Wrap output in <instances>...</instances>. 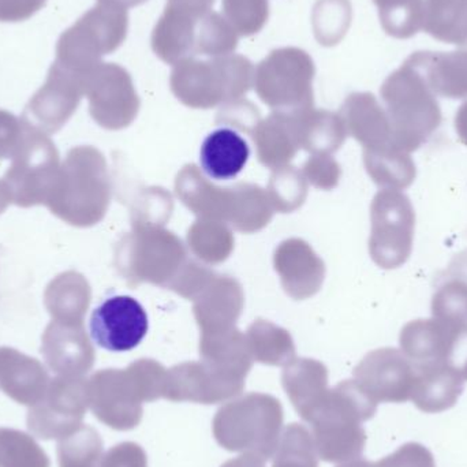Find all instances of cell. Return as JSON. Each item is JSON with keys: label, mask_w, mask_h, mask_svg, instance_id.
Returning <instances> with one entry per match:
<instances>
[{"label": "cell", "mask_w": 467, "mask_h": 467, "mask_svg": "<svg viewBox=\"0 0 467 467\" xmlns=\"http://www.w3.org/2000/svg\"><path fill=\"white\" fill-rule=\"evenodd\" d=\"M376 411L378 403L357 384H342L326 395L306 420L318 457L334 463L359 460L367 444L362 422L373 419Z\"/></svg>", "instance_id": "6da1fadb"}, {"label": "cell", "mask_w": 467, "mask_h": 467, "mask_svg": "<svg viewBox=\"0 0 467 467\" xmlns=\"http://www.w3.org/2000/svg\"><path fill=\"white\" fill-rule=\"evenodd\" d=\"M381 93L391 114L395 144L405 152H416L443 120L435 93L422 74L409 65L387 79Z\"/></svg>", "instance_id": "7a4b0ae2"}, {"label": "cell", "mask_w": 467, "mask_h": 467, "mask_svg": "<svg viewBox=\"0 0 467 467\" xmlns=\"http://www.w3.org/2000/svg\"><path fill=\"white\" fill-rule=\"evenodd\" d=\"M283 409L263 395L230 403L213 420V435L223 449L269 461L279 446Z\"/></svg>", "instance_id": "3957f363"}, {"label": "cell", "mask_w": 467, "mask_h": 467, "mask_svg": "<svg viewBox=\"0 0 467 467\" xmlns=\"http://www.w3.org/2000/svg\"><path fill=\"white\" fill-rule=\"evenodd\" d=\"M128 27V11L98 3L62 33L57 62L82 76L125 43Z\"/></svg>", "instance_id": "277c9868"}, {"label": "cell", "mask_w": 467, "mask_h": 467, "mask_svg": "<svg viewBox=\"0 0 467 467\" xmlns=\"http://www.w3.org/2000/svg\"><path fill=\"white\" fill-rule=\"evenodd\" d=\"M57 158L55 145L48 136L26 122L24 141L14 156L13 166L5 174V183L16 205L33 207L46 204L59 172Z\"/></svg>", "instance_id": "5b68a950"}, {"label": "cell", "mask_w": 467, "mask_h": 467, "mask_svg": "<svg viewBox=\"0 0 467 467\" xmlns=\"http://www.w3.org/2000/svg\"><path fill=\"white\" fill-rule=\"evenodd\" d=\"M416 233V211L410 199L387 191L376 197L372 250L384 268H400L410 258Z\"/></svg>", "instance_id": "8992f818"}, {"label": "cell", "mask_w": 467, "mask_h": 467, "mask_svg": "<svg viewBox=\"0 0 467 467\" xmlns=\"http://www.w3.org/2000/svg\"><path fill=\"white\" fill-rule=\"evenodd\" d=\"M90 337L104 350L125 353L147 337L150 321L144 306L130 296H114L101 302L90 317Z\"/></svg>", "instance_id": "52a82bcc"}, {"label": "cell", "mask_w": 467, "mask_h": 467, "mask_svg": "<svg viewBox=\"0 0 467 467\" xmlns=\"http://www.w3.org/2000/svg\"><path fill=\"white\" fill-rule=\"evenodd\" d=\"M82 92L81 74L68 70L55 60L46 84L27 103L24 119L38 130L55 133L76 111Z\"/></svg>", "instance_id": "ba28073f"}, {"label": "cell", "mask_w": 467, "mask_h": 467, "mask_svg": "<svg viewBox=\"0 0 467 467\" xmlns=\"http://www.w3.org/2000/svg\"><path fill=\"white\" fill-rule=\"evenodd\" d=\"M215 0H167L166 10L152 33L156 57L169 65L193 57L199 22L213 11Z\"/></svg>", "instance_id": "9c48e42d"}, {"label": "cell", "mask_w": 467, "mask_h": 467, "mask_svg": "<svg viewBox=\"0 0 467 467\" xmlns=\"http://www.w3.org/2000/svg\"><path fill=\"white\" fill-rule=\"evenodd\" d=\"M252 71V62L242 55H226L213 60L188 57L175 65L171 82L178 95L192 96L193 100L194 96L205 95L219 87L244 89Z\"/></svg>", "instance_id": "30bf717a"}, {"label": "cell", "mask_w": 467, "mask_h": 467, "mask_svg": "<svg viewBox=\"0 0 467 467\" xmlns=\"http://www.w3.org/2000/svg\"><path fill=\"white\" fill-rule=\"evenodd\" d=\"M359 387L376 403H403L410 400L416 368L397 348H383L370 354L357 369Z\"/></svg>", "instance_id": "8fae6325"}, {"label": "cell", "mask_w": 467, "mask_h": 467, "mask_svg": "<svg viewBox=\"0 0 467 467\" xmlns=\"http://www.w3.org/2000/svg\"><path fill=\"white\" fill-rule=\"evenodd\" d=\"M313 76L315 65L306 51L296 47L274 49L258 65V92L271 101L306 95Z\"/></svg>", "instance_id": "7c38bea8"}, {"label": "cell", "mask_w": 467, "mask_h": 467, "mask_svg": "<svg viewBox=\"0 0 467 467\" xmlns=\"http://www.w3.org/2000/svg\"><path fill=\"white\" fill-rule=\"evenodd\" d=\"M414 368L410 400L419 410L443 413L457 405L465 389V379L458 368L449 362H424L414 364Z\"/></svg>", "instance_id": "4fadbf2b"}, {"label": "cell", "mask_w": 467, "mask_h": 467, "mask_svg": "<svg viewBox=\"0 0 467 467\" xmlns=\"http://www.w3.org/2000/svg\"><path fill=\"white\" fill-rule=\"evenodd\" d=\"M400 348L414 364L449 362L454 365L458 337L436 318H419L403 327Z\"/></svg>", "instance_id": "5bb4252c"}, {"label": "cell", "mask_w": 467, "mask_h": 467, "mask_svg": "<svg viewBox=\"0 0 467 467\" xmlns=\"http://www.w3.org/2000/svg\"><path fill=\"white\" fill-rule=\"evenodd\" d=\"M82 81L95 115L115 114L136 101L130 76L115 63H100L82 74Z\"/></svg>", "instance_id": "9a60e30c"}, {"label": "cell", "mask_w": 467, "mask_h": 467, "mask_svg": "<svg viewBox=\"0 0 467 467\" xmlns=\"http://www.w3.org/2000/svg\"><path fill=\"white\" fill-rule=\"evenodd\" d=\"M249 158L250 148L246 140L230 128L213 131L200 150L202 170L216 181L234 180L244 169Z\"/></svg>", "instance_id": "2e32d148"}, {"label": "cell", "mask_w": 467, "mask_h": 467, "mask_svg": "<svg viewBox=\"0 0 467 467\" xmlns=\"http://www.w3.org/2000/svg\"><path fill=\"white\" fill-rule=\"evenodd\" d=\"M238 47V33L224 16L210 11L197 25L196 55L219 57L232 55Z\"/></svg>", "instance_id": "e0dca14e"}, {"label": "cell", "mask_w": 467, "mask_h": 467, "mask_svg": "<svg viewBox=\"0 0 467 467\" xmlns=\"http://www.w3.org/2000/svg\"><path fill=\"white\" fill-rule=\"evenodd\" d=\"M312 433L298 424H291L280 436L272 467H318Z\"/></svg>", "instance_id": "ac0fdd59"}, {"label": "cell", "mask_w": 467, "mask_h": 467, "mask_svg": "<svg viewBox=\"0 0 467 467\" xmlns=\"http://www.w3.org/2000/svg\"><path fill=\"white\" fill-rule=\"evenodd\" d=\"M422 77L433 93L439 96L449 99L467 98V59L436 60Z\"/></svg>", "instance_id": "d6986e66"}, {"label": "cell", "mask_w": 467, "mask_h": 467, "mask_svg": "<svg viewBox=\"0 0 467 467\" xmlns=\"http://www.w3.org/2000/svg\"><path fill=\"white\" fill-rule=\"evenodd\" d=\"M223 13L238 36L257 35L268 21V0H223Z\"/></svg>", "instance_id": "ffe728a7"}, {"label": "cell", "mask_w": 467, "mask_h": 467, "mask_svg": "<svg viewBox=\"0 0 467 467\" xmlns=\"http://www.w3.org/2000/svg\"><path fill=\"white\" fill-rule=\"evenodd\" d=\"M378 467H436L432 452L420 443L403 444L389 457L376 462Z\"/></svg>", "instance_id": "44dd1931"}, {"label": "cell", "mask_w": 467, "mask_h": 467, "mask_svg": "<svg viewBox=\"0 0 467 467\" xmlns=\"http://www.w3.org/2000/svg\"><path fill=\"white\" fill-rule=\"evenodd\" d=\"M26 122L7 111H0V158L10 159L24 141Z\"/></svg>", "instance_id": "7402d4cb"}, {"label": "cell", "mask_w": 467, "mask_h": 467, "mask_svg": "<svg viewBox=\"0 0 467 467\" xmlns=\"http://www.w3.org/2000/svg\"><path fill=\"white\" fill-rule=\"evenodd\" d=\"M47 0H0V22H22L32 18Z\"/></svg>", "instance_id": "603a6c76"}, {"label": "cell", "mask_w": 467, "mask_h": 467, "mask_svg": "<svg viewBox=\"0 0 467 467\" xmlns=\"http://www.w3.org/2000/svg\"><path fill=\"white\" fill-rule=\"evenodd\" d=\"M118 467H148L147 454L141 447L126 443L117 452Z\"/></svg>", "instance_id": "cb8c5ba5"}, {"label": "cell", "mask_w": 467, "mask_h": 467, "mask_svg": "<svg viewBox=\"0 0 467 467\" xmlns=\"http://www.w3.org/2000/svg\"><path fill=\"white\" fill-rule=\"evenodd\" d=\"M455 131L460 141L467 147V101L461 106L455 115Z\"/></svg>", "instance_id": "d4e9b609"}, {"label": "cell", "mask_w": 467, "mask_h": 467, "mask_svg": "<svg viewBox=\"0 0 467 467\" xmlns=\"http://www.w3.org/2000/svg\"><path fill=\"white\" fill-rule=\"evenodd\" d=\"M222 467H265V461L252 454H244L236 460L229 461Z\"/></svg>", "instance_id": "484cf974"}, {"label": "cell", "mask_w": 467, "mask_h": 467, "mask_svg": "<svg viewBox=\"0 0 467 467\" xmlns=\"http://www.w3.org/2000/svg\"><path fill=\"white\" fill-rule=\"evenodd\" d=\"M99 5H109V7L120 8L128 11V8L136 7L148 0H98Z\"/></svg>", "instance_id": "4316f807"}, {"label": "cell", "mask_w": 467, "mask_h": 467, "mask_svg": "<svg viewBox=\"0 0 467 467\" xmlns=\"http://www.w3.org/2000/svg\"><path fill=\"white\" fill-rule=\"evenodd\" d=\"M449 268L455 269V271L462 272L467 275V249L461 252L460 254L455 255L450 263Z\"/></svg>", "instance_id": "83f0119b"}, {"label": "cell", "mask_w": 467, "mask_h": 467, "mask_svg": "<svg viewBox=\"0 0 467 467\" xmlns=\"http://www.w3.org/2000/svg\"><path fill=\"white\" fill-rule=\"evenodd\" d=\"M339 467H378L376 463L368 462V461H351V462L346 463V465H342Z\"/></svg>", "instance_id": "f1b7e54d"}]
</instances>
